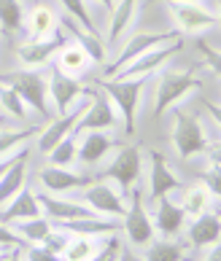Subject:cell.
<instances>
[{"label": "cell", "instance_id": "obj_1", "mask_svg": "<svg viewBox=\"0 0 221 261\" xmlns=\"http://www.w3.org/2000/svg\"><path fill=\"white\" fill-rule=\"evenodd\" d=\"M149 79H100V92L111 100L116 108L119 121L124 124V132L135 135L138 127V105L143 97V86Z\"/></svg>", "mask_w": 221, "mask_h": 261}, {"label": "cell", "instance_id": "obj_2", "mask_svg": "<svg viewBox=\"0 0 221 261\" xmlns=\"http://www.w3.org/2000/svg\"><path fill=\"white\" fill-rule=\"evenodd\" d=\"M0 84H6L8 89H14L27 108L35 111L41 119H49L52 116L49 89H46V75L43 73L30 70V67H24V70H11V73H6L3 79H0Z\"/></svg>", "mask_w": 221, "mask_h": 261}, {"label": "cell", "instance_id": "obj_3", "mask_svg": "<svg viewBox=\"0 0 221 261\" xmlns=\"http://www.w3.org/2000/svg\"><path fill=\"white\" fill-rule=\"evenodd\" d=\"M143 172V156L135 146H121L111 153V159L103 164V175L116 186L121 194H130Z\"/></svg>", "mask_w": 221, "mask_h": 261}, {"label": "cell", "instance_id": "obj_4", "mask_svg": "<svg viewBox=\"0 0 221 261\" xmlns=\"http://www.w3.org/2000/svg\"><path fill=\"white\" fill-rule=\"evenodd\" d=\"M173 146H176L181 159H191L197 153L208 151V132L203 121L189 111H176V124H173Z\"/></svg>", "mask_w": 221, "mask_h": 261}, {"label": "cell", "instance_id": "obj_5", "mask_svg": "<svg viewBox=\"0 0 221 261\" xmlns=\"http://www.w3.org/2000/svg\"><path fill=\"white\" fill-rule=\"evenodd\" d=\"M130 202H127V210L121 216V231L127 237V243L132 248H146L151 240H154V224H151V216H149V207L143 205L140 199V191H130Z\"/></svg>", "mask_w": 221, "mask_h": 261}, {"label": "cell", "instance_id": "obj_6", "mask_svg": "<svg viewBox=\"0 0 221 261\" xmlns=\"http://www.w3.org/2000/svg\"><path fill=\"white\" fill-rule=\"evenodd\" d=\"M200 81L194 70H167L157 81V94H154V116H162L170 111L173 102L186 97L191 89H197Z\"/></svg>", "mask_w": 221, "mask_h": 261}, {"label": "cell", "instance_id": "obj_7", "mask_svg": "<svg viewBox=\"0 0 221 261\" xmlns=\"http://www.w3.org/2000/svg\"><path fill=\"white\" fill-rule=\"evenodd\" d=\"M181 49H184L181 38H176V41H170L165 46H154V49L143 51L140 57H135V60H130L121 70H116V75H111V79H149L151 73L162 70Z\"/></svg>", "mask_w": 221, "mask_h": 261}, {"label": "cell", "instance_id": "obj_8", "mask_svg": "<svg viewBox=\"0 0 221 261\" xmlns=\"http://www.w3.org/2000/svg\"><path fill=\"white\" fill-rule=\"evenodd\" d=\"M167 8H170L173 22H176V33L178 35L208 33V30H213L216 22H218L216 11L205 8L203 3H178V0H170Z\"/></svg>", "mask_w": 221, "mask_h": 261}, {"label": "cell", "instance_id": "obj_9", "mask_svg": "<svg viewBox=\"0 0 221 261\" xmlns=\"http://www.w3.org/2000/svg\"><path fill=\"white\" fill-rule=\"evenodd\" d=\"M111 127H119L116 108H113L111 100L100 89H86V108L81 113L79 124H76L73 135L92 132V129H111Z\"/></svg>", "mask_w": 221, "mask_h": 261}, {"label": "cell", "instance_id": "obj_10", "mask_svg": "<svg viewBox=\"0 0 221 261\" xmlns=\"http://www.w3.org/2000/svg\"><path fill=\"white\" fill-rule=\"evenodd\" d=\"M127 194H121V191L113 186L111 180H92L84 186V199L97 216L103 218H119L124 216V210H127Z\"/></svg>", "mask_w": 221, "mask_h": 261}, {"label": "cell", "instance_id": "obj_11", "mask_svg": "<svg viewBox=\"0 0 221 261\" xmlns=\"http://www.w3.org/2000/svg\"><path fill=\"white\" fill-rule=\"evenodd\" d=\"M176 38H181L176 30H165V33H149V30H138V33H132V35H130V41L124 43L121 54L116 57V60H113V65L105 67L103 79H111V75H116V70H121V67L127 65L130 60H135V57H140L143 51L154 49V46H165V43H170V41H176Z\"/></svg>", "mask_w": 221, "mask_h": 261}, {"label": "cell", "instance_id": "obj_12", "mask_svg": "<svg viewBox=\"0 0 221 261\" xmlns=\"http://www.w3.org/2000/svg\"><path fill=\"white\" fill-rule=\"evenodd\" d=\"M68 41H70V38H68V33H65V27L60 24L52 35L38 38V41H27V43H22V46L16 49V57H19V62H22L24 67H30V70H38V67H43L46 62L52 60V57H57V51H60Z\"/></svg>", "mask_w": 221, "mask_h": 261}, {"label": "cell", "instance_id": "obj_13", "mask_svg": "<svg viewBox=\"0 0 221 261\" xmlns=\"http://www.w3.org/2000/svg\"><path fill=\"white\" fill-rule=\"evenodd\" d=\"M46 89H49V100L54 102L57 116H62L73 108V102L86 97V89H89V86H84L79 79H73V75H65L62 70H52L49 79H46Z\"/></svg>", "mask_w": 221, "mask_h": 261}, {"label": "cell", "instance_id": "obj_14", "mask_svg": "<svg viewBox=\"0 0 221 261\" xmlns=\"http://www.w3.org/2000/svg\"><path fill=\"white\" fill-rule=\"evenodd\" d=\"M84 108H86V100L81 97L79 102H73V108H70L68 113L57 116V119L49 124V127H43L41 132H38V143H35V146H38V151H41L43 156H46V153H49L62 138H68V135L76 132V124H79Z\"/></svg>", "mask_w": 221, "mask_h": 261}, {"label": "cell", "instance_id": "obj_15", "mask_svg": "<svg viewBox=\"0 0 221 261\" xmlns=\"http://www.w3.org/2000/svg\"><path fill=\"white\" fill-rule=\"evenodd\" d=\"M86 183H92V178L84 175V172H73L70 167L46 164L43 170H38V186H41L46 194H68V191L84 189Z\"/></svg>", "mask_w": 221, "mask_h": 261}, {"label": "cell", "instance_id": "obj_16", "mask_svg": "<svg viewBox=\"0 0 221 261\" xmlns=\"http://www.w3.org/2000/svg\"><path fill=\"white\" fill-rule=\"evenodd\" d=\"M38 202H41V213L52 224H60V221H73V218H86V216H97L86 202L79 199H68L62 194H41L38 191Z\"/></svg>", "mask_w": 221, "mask_h": 261}, {"label": "cell", "instance_id": "obj_17", "mask_svg": "<svg viewBox=\"0 0 221 261\" xmlns=\"http://www.w3.org/2000/svg\"><path fill=\"white\" fill-rule=\"evenodd\" d=\"M154 231H159L162 237H176L186 224V213L178 205V199H170V194L154 199V210H149Z\"/></svg>", "mask_w": 221, "mask_h": 261}, {"label": "cell", "instance_id": "obj_18", "mask_svg": "<svg viewBox=\"0 0 221 261\" xmlns=\"http://www.w3.org/2000/svg\"><path fill=\"white\" fill-rule=\"evenodd\" d=\"M113 146H116V140H113L105 129L81 132V135H76V159H79L81 164L105 162V156L111 153Z\"/></svg>", "mask_w": 221, "mask_h": 261}, {"label": "cell", "instance_id": "obj_19", "mask_svg": "<svg viewBox=\"0 0 221 261\" xmlns=\"http://www.w3.org/2000/svg\"><path fill=\"white\" fill-rule=\"evenodd\" d=\"M149 199H159L170 194V191H178L181 189V180L178 175L173 172V167L167 164V159L162 156L159 151H151L149 153Z\"/></svg>", "mask_w": 221, "mask_h": 261}, {"label": "cell", "instance_id": "obj_20", "mask_svg": "<svg viewBox=\"0 0 221 261\" xmlns=\"http://www.w3.org/2000/svg\"><path fill=\"white\" fill-rule=\"evenodd\" d=\"M38 216H43L41 202H38V191L27 189V186H22L3 207H0V221L8 226L16 224V221H27V218H38Z\"/></svg>", "mask_w": 221, "mask_h": 261}, {"label": "cell", "instance_id": "obj_21", "mask_svg": "<svg viewBox=\"0 0 221 261\" xmlns=\"http://www.w3.org/2000/svg\"><path fill=\"white\" fill-rule=\"evenodd\" d=\"M57 229L68 231L79 237H111L119 234V218H103V216H86V218H73V221H60L54 224Z\"/></svg>", "mask_w": 221, "mask_h": 261}, {"label": "cell", "instance_id": "obj_22", "mask_svg": "<svg viewBox=\"0 0 221 261\" xmlns=\"http://www.w3.org/2000/svg\"><path fill=\"white\" fill-rule=\"evenodd\" d=\"M186 237H189V245L197 248V250H208L210 245L218 243L221 237V221L213 210H205L200 213L197 218H191V224L186 229Z\"/></svg>", "mask_w": 221, "mask_h": 261}, {"label": "cell", "instance_id": "obj_23", "mask_svg": "<svg viewBox=\"0 0 221 261\" xmlns=\"http://www.w3.org/2000/svg\"><path fill=\"white\" fill-rule=\"evenodd\" d=\"M27 156H30V148H22L11 162H8V167L3 170V175H0V207H3L6 202L24 186V178H27Z\"/></svg>", "mask_w": 221, "mask_h": 261}, {"label": "cell", "instance_id": "obj_24", "mask_svg": "<svg viewBox=\"0 0 221 261\" xmlns=\"http://www.w3.org/2000/svg\"><path fill=\"white\" fill-rule=\"evenodd\" d=\"M138 6L140 0H119L116 6H113V11L108 14V38H105V43L108 46H116L121 41V35L132 27V22L138 19Z\"/></svg>", "mask_w": 221, "mask_h": 261}, {"label": "cell", "instance_id": "obj_25", "mask_svg": "<svg viewBox=\"0 0 221 261\" xmlns=\"http://www.w3.org/2000/svg\"><path fill=\"white\" fill-rule=\"evenodd\" d=\"M89 54H86L79 43L68 41L62 46L60 51H57V70H62L65 75H73V79H79V75H84L86 70H89Z\"/></svg>", "mask_w": 221, "mask_h": 261}, {"label": "cell", "instance_id": "obj_26", "mask_svg": "<svg viewBox=\"0 0 221 261\" xmlns=\"http://www.w3.org/2000/svg\"><path fill=\"white\" fill-rule=\"evenodd\" d=\"M57 27H60V19L54 16V11L49 6H33V11L24 16V30H27V38H30V41L52 35Z\"/></svg>", "mask_w": 221, "mask_h": 261}, {"label": "cell", "instance_id": "obj_27", "mask_svg": "<svg viewBox=\"0 0 221 261\" xmlns=\"http://www.w3.org/2000/svg\"><path fill=\"white\" fill-rule=\"evenodd\" d=\"M186 256V245L181 240H173V237H165V240H151V243L143 248V261H184Z\"/></svg>", "mask_w": 221, "mask_h": 261}, {"label": "cell", "instance_id": "obj_28", "mask_svg": "<svg viewBox=\"0 0 221 261\" xmlns=\"http://www.w3.org/2000/svg\"><path fill=\"white\" fill-rule=\"evenodd\" d=\"M178 191H181V202H178V205L184 207L186 218H197L200 213L210 210V202L216 199V197H213V194H210V191L203 186V183H194V186H189V189L181 186Z\"/></svg>", "mask_w": 221, "mask_h": 261}, {"label": "cell", "instance_id": "obj_29", "mask_svg": "<svg viewBox=\"0 0 221 261\" xmlns=\"http://www.w3.org/2000/svg\"><path fill=\"white\" fill-rule=\"evenodd\" d=\"M41 132V127H22V129H8V127H0V159H8L19 153L22 148H27L35 135Z\"/></svg>", "mask_w": 221, "mask_h": 261}, {"label": "cell", "instance_id": "obj_30", "mask_svg": "<svg viewBox=\"0 0 221 261\" xmlns=\"http://www.w3.org/2000/svg\"><path fill=\"white\" fill-rule=\"evenodd\" d=\"M60 24L65 27V33L76 35V43H79L81 49L89 54L92 62H103V60H105V43L100 41L97 33H86V30H81V27L76 24L73 19H65V22H60Z\"/></svg>", "mask_w": 221, "mask_h": 261}, {"label": "cell", "instance_id": "obj_31", "mask_svg": "<svg viewBox=\"0 0 221 261\" xmlns=\"http://www.w3.org/2000/svg\"><path fill=\"white\" fill-rule=\"evenodd\" d=\"M105 237H79V234H70L68 245L62 248L60 261H89L94 253L100 250Z\"/></svg>", "mask_w": 221, "mask_h": 261}, {"label": "cell", "instance_id": "obj_32", "mask_svg": "<svg viewBox=\"0 0 221 261\" xmlns=\"http://www.w3.org/2000/svg\"><path fill=\"white\" fill-rule=\"evenodd\" d=\"M24 30V8L22 0H0V33L16 35Z\"/></svg>", "mask_w": 221, "mask_h": 261}, {"label": "cell", "instance_id": "obj_33", "mask_svg": "<svg viewBox=\"0 0 221 261\" xmlns=\"http://www.w3.org/2000/svg\"><path fill=\"white\" fill-rule=\"evenodd\" d=\"M11 229L22 237V243H43V237L52 231V221L46 216H38V218H27V221H16L11 224Z\"/></svg>", "mask_w": 221, "mask_h": 261}, {"label": "cell", "instance_id": "obj_34", "mask_svg": "<svg viewBox=\"0 0 221 261\" xmlns=\"http://www.w3.org/2000/svg\"><path fill=\"white\" fill-rule=\"evenodd\" d=\"M0 108H3L6 116H11V119H19V121L30 119V108H27L22 102V97H19L14 89H8L6 84H0Z\"/></svg>", "mask_w": 221, "mask_h": 261}, {"label": "cell", "instance_id": "obj_35", "mask_svg": "<svg viewBox=\"0 0 221 261\" xmlns=\"http://www.w3.org/2000/svg\"><path fill=\"white\" fill-rule=\"evenodd\" d=\"M60 6L68 11V19H73L76 24L81 27L86 33H97V27L92 22V14L86 8V0H60Z\"/></svg>", "mask_w": 221, "mask_h": 261}, {"label": "cell", "instance_id": "obj_36", "mask_svg": "<svg viewBox=\"0 0 221 261\" xmlns=\"http://www.w3.org/2000/svg\"><path fill=\"white\" fill-rule=\"evenodd\" d=\"M46 159H49V164H54V167H70L76 162V135L62 138L49 153H46Z\"/></svg>", "mask_w": 221, "mask_h": 261}, {"label": "cell", "instance_id": "obj_37", "mask_svg": "<svg viewBox=\"0 0 221 261\" xmlns=\"http://www.w3.org/2000/svg\"><path fill=\"white\" fill-rule=\"evenodd\" d=\"M218 180H221V172H218V153H216V148L210 151V170L208 172H203V186L210 191L213 197H218V191H221V186H218Z\"/></svg>", "mask_w": 221, "mask_h": 261}, {"label": "cell", "instance_id": "obj_38", "mask_svg": "<svg viewBox=\"0 0 221 261\" xmlns=\"http://www.w3.org/2000/svg\"><path fill=\"white\" fill-rule=\"evenodd\" d=\"M119 250H121V243L116 240V234H111V237L103 240L100 250H97V253H94L89 261H116V258H119Z\"/></svg>", "mask_w": 221, "mask_h": 261}, {"label": "cell", "instance_id": "obj_39", "mask_svg": "<svg viewBox=\"0 0 221 261\" xmlns=\"http://www.w3.org/2000/svg\"><path fill=\"white\" fill-rule=\"evenodd\" d=\"M22 256H24V261H60V256L52 253L49 248H43L41 243H27L22 248Z\"/></svg>", "mask_w": 221, "mask_h": 261}, {"label": "cell", "instance_id": "obj_40", "mask_svg": "<svg viewBox=\"0 0 221 261\" xmlns=\"http://www.w3.org/2000/svg\"><path fill=\"white\" fill-rule=\"evenodd\" d=\"M68 240H70V234H68V231L57 229V226L52 224V231L43 237V243H41V245H43V248H49L52 253H57V256H60V253H62V248L68 245Z\"/></svg>", "mask_w": 221, "mask_h": 261}, {"label": "cell", "instance_id": "obj_41", "mask_svg": "<svg viewBox=\"0 0 221 261\" xmlns=\"http://www.w3.org/2000/svg\"><path fill=\"white\" fill-rule=\"evenodd\" d=\"M22 245H24L22 237H19L8 224H3V221H0V248H22Z\"/></svg>", "mask_w": 221, "mask_h": 261}, {"label": "cell", "instance_id": "obj_42", "mask_svg": "<svg viewBox=\"0 0 221 261\" xmlns=\"http://www.w3.org/2000/svg\"><path fill=\"white\" fill-rule=\"evenodd\" d=\"M116 261H143L138 253H135V250H130V248H124L121 245V250H119V258Z\"/></svg>", "mask_w": 221, "mask_h": 261}, {"label": "cell", "instance_id": "obj_43", "mask_svg": "<svg viewBox=\"0 0 221 261\" xmlns=\"http://www.w3.org/2000/svg\"><path fill=\"white\" fill-rule=\"evenodd\" d=\"M203 261H221V250H218V243L208 248V253H205V258H203Z\"/></svg>", "mask_w": 221, "mask_h": 261}, {"label": "cell", "instance_id": "obj_44", "mask_svg": "<svg viewBox=\"0 0 221 261\" xmlns=\"http://www.w3.org/2000/svg\"><path fill=\"white\" fill-rule=\"evenodd\" d=\"M3 261H24V256H22V248H11V253H8Z\"/></svg>", "mask_w": 221, "mask_h": 261}, {"label": "cell", "instance_id": "obj_45", "mask_svg": "<svg viewBox=\"0 0 221 261\" xmlns=\"http://www.w3.org/2000/svg\"><path fill=\"white\" fill-rule=\"evenodd\" d=\"M94 3H100V6L105 8V11L111 14V11H113V6H116V0H94Z\"/></svg>", "mask_w": 221, "mask_h": 261}, {"label": "cell", "instance_id": "obj_46", "mask_svg": "<svg viewBox=\"0 0 221 261\" xmlns=\"http://www.w3.org/2000/svg\"><path fill=\"white\" fill-rule=\"evenodd\" d=\"M14 156H16V153H14ZM14 156H8V159H0V175H3V170L8 167V162H11Z\"/></svg>", "mask_w": 221, "mask_h": 261}, {"label": "cell", "instance_id": "obj_47", "mask_svg": "<svg viewBox=\"0 0 221 261\" xmlns=\"http://www.w3.org/2000/svg\"><path fill=\"white\" fill-rule=\"evenodd\" d=\"M8 253H11V248H0V261H3Z\"/></svg>", "mask_w": 221, "mask_h": 261}, {"label": "cell", "instance_id": "obj_48", "mask_svg": "<svg viewBox=\"0 0 221 261\" xmlns=\"http://www.w3.org/2000/svg\"><path fill=\"white\" fill-rule=\"evenodd\" d=\"M167 3H170V0H167ZM178 3H197V0H178Z\"/></svg>", "mask_w": 221, "mask_h": 261}, {"label": "cell", "instance_id": "obj_49", "mask_svg": "<svg viewBox=\"0 0 221 261\" xmlns=\"http://www.w3.org/2000/svg\"><path fill=\"white\" fill-rule=\"evenodd\" d=\"M0 127H3V124H0Z\"/></svg>", "mask_w": 221, "mask_h": 261}]
</instances>
